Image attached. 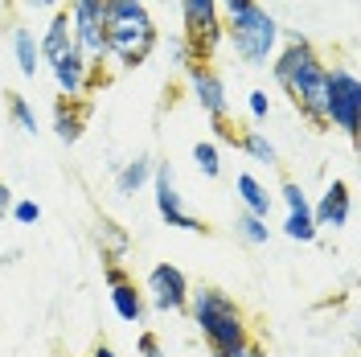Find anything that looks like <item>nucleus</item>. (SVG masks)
Returning a JSON list of instances; mask_svg holds the SVG:
<instances>
[{
    "mask_svg": "<svg viewBox=\"0 0 361 357\" xmlns=\"http://www.w3.org/2000/svg\"><path fill=\"white\" fill-rule=\"evenodd\" d=\"M271 74L283 87V95L292 99L300 115L324 128V87H329V66L316 54V45L300 33H288V45L271 58Z\"/></svg>",
    "mask_w": 361,
    "mask_h": 357,
    "instance_id": "nucleus-1",
    "label": "nucleus"
},
{
    "mask_svg": "<svg viewBox=\"0 0 361 357\" xmlns=\"http://www.w3.org/2000/svg\"><path fill=\"white\" fill-rule=\"evenodd\" d=\"M103 37H107V58H115L123 70H135L152 58L160 29L144 0H103Z\"/></svg>",
    "mask_w": 361,
    "mask_h": 357,
    "instance_id": "nucleus-2",
    "label": "nucleus"
},
{
    "mask_svg": "<svg viewBox=\"0 0 361 357\" xmlns=\"http://www.w3.org/2000/svg\"><path fill=\"white\" fill-rule=\"evenodd\" d=\"M185 313L193 316V325H197V333H202V341L209 345L214 357L238 353L250 341L247 316H243V308H238L222 288H209V284H205V288H193Z\"/></svg>",
    "mask_w": 361,
    "mask_h": 357,
    "instance_id": "nucleus-3",
    "label": "nucleus"
},
{
    "mask_svg": "<svg viewBox=\"0 0 361 357\" xmlns=\"http://www.w3.org/2000/svg\"><path fill=\"white\" fill-rule=\"evenodd\" d=\"M279 37H283L279 21L271 17L259 0L250 4L243 17L226 21V42L234 45L238 62H247V66H271V58L279 54Z\"/></svg>",
    "mask_w": 361,
    "mask_h": 357,
    "instance_id": "nucleus-4",
    "label": "nucleus"
},
{
    "mask_svg": "<svg viewBox=\"0 0 361 357\" xmlns=\"http://www.w3.org/2000/svg\"><path fill=\"white\" fill-rule=\"evenodd\" d=\"M180 4V42L189 49L193 62H209L218 54V45L226 42V25L222 13H218V0H177Z\"/></svg>",
    "mask_w": 361,
    "mask_h": 357,
    "instance_id": "nucleus-5",
    "label": "nucleus"
},
{
    "mask_svg": "<svg viewBox=\"0 0 361 357\" xmlns=\"http://www.w3.org/2000/svg\"><path fill=\"white\" fill-rule=\"evenodd\" d=\"M324 128H337L345 140H357V132H361V83L349 66L329 70V87H324Z\"/></svg>",
    "mask_w": 361,
    "mask_h": 357,
    "instance_id": "nucleus-6",
    "label": "nucleus"
},
{
    "mask_svg": "<svg viewBox=\"0 0 361 357\" xmlns=\"http://www.w3.org/2000/svg\"><path fill=\"white\" fill-rule=\"evenodd\" d=\"M70 33H74V49L87 58L90 66H103V62H107L103 0H74V4H70Z\"/></svg>",
    "mask_w": 361,
    "mask_h": 357,
    "instance_id": "nucleus-7",
    "label": "nucleus"
},
{
    "mask_svg": "<svg viewBox=\"0 0 361 357\" xmlns=\"http://www.w3.org/2000/svg\"><path fill=\"white\" fill-rule=\"evenodd\" d=\"M185 74H189L193 103L202 107L205 119H209V123H218V119H230V95H226L222 74L209 66V62H189V66H185Z\"/></svg>",
    "mask_w": 361,
    "mask_h": 357,
    "instance_id": "nucleus-8",
    "label": "nucleus"
},
{
    "mask_svg": "<svg viewBox=\"0 0 361 357\" xmlns=\"http://www.w3.org/2000/svg\"><path fill=\"white\" fill-rule=\"evenodd\" d=\"M152 193H157V214L164 218V226H177V230H189V234H205V222H197L185 210L180 189H177V173L169 164H157L152 169Z\"/></svg>",
    "mask_w": 361,
    "mask_h": 357,
    "instance_id": "nucleus-9",
    "label": "nucleus"
},
{
    "mask_svg": "<svg viewBox=\"0 0 361 357\" xmlns=\"http://www.w3.org/2000/svg\"><path fill=\"white\" fill-rule=\"evenodd\" d=\"M189 279L185 271L173 267V263H157L148 271V284H144V300L160 308V313H185L189 308Z\"/></svg>",
    "mask_w": 361,
    "mask_h": 357,
    "instance_id": "nucleus-10",
    "label": "nucleus"
},
{
    "mask_svg": "<svg viewBox=\"0 0 361 357\" xmlns=\"http://www.w3.org/2000/svg\"><path fill=\"white\" fill-rule=\"evenodd\" d=\"M49 74H54V83L62 90V99H82L94 87V78H99V66H90L78 49H70L58 62H49Z\"/></svg>",
    "mask_w": 361,
    "mask_h": 357,
    "instance_id": "nucleus-11",
    "label": "nucleus"
},
{
    "mask_svg": "<svg viewBox=\"0 0 361 357\" xmlns=\"http://www.w3.org/2000/svg\"><path fill=\"white\" fill-rule=\"evenodd\" d=\"M349 214H353V198H349V185L345 181H333L320 193V201L312 205L316 230H345L349 226Z\"/></svg>",
    "mask_w": 361,
    "mask_h": 357,
    "instance_id": "nucleus-12",
    "label": "nucleus"
},
{
    "mask_svg": "<svg viewBox=\"0 0 361 357\" xmlns=\"http://www.w3.org/2000/svg\"><path fill=\"white\" fill-rule=\"evenodd\" d=\"M87 119H90L87 99H58L54 103V135L62 144H78L82 132H87Z\"/></svg>",
    "mask_w": 361,
    "mask_h": 357,
    "instance_id": "nucleus-13",
    "label": "nucleus"
},
{
    "mask_svg": "<svg viewBox=\"0 0 361 357\" xmlns=\"http://www.w3.org/2000/svg\"><path fill=\"white\" fill-rule=\"evenodd\" d=\"M74 49V33H70V13H54V21H49V29L42 33V42H37V54L45 58V66L49 62H58L62 54H70Z\"/></svg>",
    "mask_w": 361,
    "mask_h": 357,
    "instance_id": "nucleus-14",
    "label": "nucleus"
},
{
    "mask_svg": "<svg viewBox=\"0 0 361 357\" xmlns=\"http://www.w3.org/2000/svg\"><path fill=\"white\" fill-rule=\"evenodd\" d=\"M111 308H115L119 320H128V325H144L148 300H144V291L135 288L132 279H123V284H115L111 288Z\"/></svg>",
    "mask_w": 361,
    "mask_h": 357,
    "instance_id": "nucleus-15",
    "label": "nucleus"
},
{
    "mask_svg": "<svg viewBox=\"0 0 361 357\" xmlns=\"http://www.w3.org/2000/svg\"><path fill=\"white\" fill-rule=\"evenodd\" d=\"M234 193H238V201H243V210L247 214H255V218H267L271 214V193H267V185L255 177V173H238L234 177Z\"/></svg>",
    "mask_w": 361,
    "mask_h": 357,
    "instance_id": "nucleus-16",
    "label": "nucleus"
},
{
    "mask_svg": "<svg viewBox=\"0 0 361 357\" xmlns=\"http://www.w3.org/2000/svg\"><path fill=\"white\" fill-rule=\"evenodd\" d=\"M8 42H13V58H17V66H21L25 78H37V70H42V54H37V37L25 29V25H13V33H8Z\"/></svg>",
    "mask_w": 361,
    "mask_h": 357,
    "instance_id": "nucleus-17",
    "label": "nucleus"
},
{
    "mask_svg": "<svg viewBox=\"0 0 361 357\" xmlns=\"http://www.w3.org/2000/svg\"><path fill=\"white\" fill-rule=\"evenodd\" d=\"M152 160L148 157H135V160H128L119 173H115V193H123V198H132V193H140L148 181H152Z\"/></svg>",
    "mask_w": 361,
    "mask_h": 357,
    "instance_id": "nucleus-18",
    "label": "nucleus"
},
{
    "mask_svg": "<svg viewBox=\"0 0 361 357\" xmlns=\"http://www.w3.org/2000/svg\"><path fill=\"white\" fill-rule=\"evenodd\" d=\"M128 246H132V238H128V230L115 222V218H103V222H99V250H103V263H119V259L128 255Z\"/></svg>",
    "mask_w": 361,
    "mask_h": 357,
    "instance_id": "nucleus-19",
    "label": "nucleus"
},
{
    "mask_svg": "<svg viewBox=\"0 0 361 357\" xmlns=\"http://www.w3.org/2000/svg\"><path fill=\"white\" fill-rule=\"evenodd\" d=\"M4 111H8V119H13L25 135H37V111H33V103H29L25 95L8 90V95H4Z\"/></svg>",
    "mask_w": 361,
    "mask_h": 357,
    "instance_id": "nucleus-20",
    "label": "nucleus"
},
{
    "mask_svg": "<svg viewBox=\"0 0 361 357\" xmlns=\"http://www.w3.org/2000/svg\"><path fill=\"white\" fill-rule=\"evenodd\" d=\"M234 234L243 238L247 246H267L271 243V226H267V218H255V214H238L234 218Z\"/></svg>",
    "mask_w": 361,
    "mask_h": 357,
    "instance_id": "nucleus-21",
    "label": "nucleus"
},
{
    "mask_svg": "<svg viewBox=\"0 0 361 357\" xmlns=\"http://www.w3.org/2000/svg\"><path fill=\"white\" fill-rule=\"evenodd\" d=\"M238 148H243V152H247L250 160H259V164H279V152H275V144H271L267 135L259 132V128H247V132H243V144H238Z\"/></svg>",
    "mask_w": 361,
    "mask_h": 357,
    "instance_id": "nucleus-22",
    "label": "nucleus"
},
{
    "mask_svg": "<svg viewBox=\"0 0 361 357\" xmlns=\"http://www.w3.org/2000/svg\"><path fill=\"white\" fill-rule=\"evenodd\" d=\"M193 164H197V173H202L205 181L222 177V152H218V144H214V140L193 144Z\"/></svg>",
    "mask_w": 361,
    "mask_h": 357,
    "instance_id": "nucleus-23",
    "label": "nucleus"
},
{
    "mask_svg": "<svg viewBox=\"0 0 361 357\" xmlns=\"http://www.w3.org/2000/svg\"><path fill=\"white\" fill-rule=\"evenodd\" d=\"M283 234L292 238V243H316V222H312V210H300V214H288V222H283Z\"/></svg>",
    "mask_w": 361,
    "mask_h": 357,
    "instance_id": "nucleus-24",
    "label": "nucleus"
},
{
    "mask_svg": "<svg viewBox=\"0 0 361 357\" xmlns=\"http://www.w3.org/2000/svg\"><path fill=\"white\" fill-rule=\"evenodd\" d=\"M8 218H13L17 226H33L37 218H42V205H37V201H29V198H21V201H13Z\"/></svg>",
    "mask_w": 361,
    "mask_h": 357,
    "instance_id": "nucleus-25",
    "label": "nucleus"
},
{
    "mask_svg": "<svg viewBox=\"0 0 361 357\" xmlns=\"http://www.w3.org/2000/svg\"><path fill=\"white\" fill-rule=\"evenodd\" d=\"M283 205H288V214H300V210H312L308 198H304V189H300V181H283Z\"/></svg>",
    "mask_w": 361,
    "mask_h": 357,
    "instance_id": "nucleus-26",
    "label": "nucleus"
},
{
    "mask_svg": "<svg viewBox=\"0 0 361 357\" xmlns=\"http://www.w3.org/2000/svg\"><path fill=\"white\" fill-rule=\"evenodd\" d=\"M247 107H250V119H255V123H263V119L271 115L267 90H250V95H247Z\"/></svg>",
    "mask_w": 361,
    "mask_h": 357,
    "instance_id": "nucleus-27",
    "label": "nucleus"
},
{
    "mask_svg": "<svg viewBox=\"0 0 361 357\" xmlns=\"http://www.w3.org/2000/svg\"><path fill=\"white\" fill-rule=\"evenodd\" d=\"M214 135H218L222 144H234V148L243 144V128H238V123H230V119H218V123H214Z\"/></svg>",
    "mask_w": 361,
    "mask_h": 357,
    "instance_id": "nucleus-28",
    "label": "nucleus"
},
{
    "mask_svg": "<svg viewBox=\"0 0 361 357\" xmlns=\"http://www.w3.org/2000/svg\"><path fill=\"white\" fill-rule=\"evenodd\" d=\"M250 4H255V0H218V13H222V25H226V21H234V17H243V13H247Z\"/></svg>",
    "mask_w": 361,
    "mask_h": 357,
    "instance_id": "nucleus-29",
    "label": "nucleus"
},
{
    "mask_svg": "<svg viewBox=\"0 0 361 357\" xmlns=\"http://www.w3.org/2000/svg\"><path fill=\"white\" fill-rule=\"evenodd\" d=\"M123 279H132L123 263H103V284H107V288H115V284H123Z\"/></svg>",
    "mask_w": 361,
    "mask_h": 357,
    "instance_id": "nucleus-30",
    "label": "nucleus"
},
{
    "mask_svg": "<svg viewBox=\"0 0 361 357\" xmlns=\"http://www.w3.org/2000/svg\"><path fill=\"white\" fill-rule=\"evenodd\" d=\"M135 349H140V357H164V353H160V341H157V333H140V341H135Z\"/></svg>",
    "mask_w": 361,
    "mask_h": 357,
    "instance_id": "nucleus-31",
    "label": "nucleus"
},
{
    "mask_svg": "<svg viewBox=\"0 0 361 357\" xmlns=\"http://www.w3.org/2000/svg\"><path fill=\"white\" fill-rule=\"evenodd\" d=\"M8 210H13V189H8V185L0 181V218H4Z\"/></svg>",
    "mask_w": 361,
    "mask_h": 357,
    "instance_id": "nucleus-32",
    "label": "nucleus"
},
{
    "mask_svg": "<svg viewBox=\"0 0 361 357\" xmlns=\"http://www.w3.org/2000/svg\"><path fill=\"white\" fill-rule=\"evenodd\" d=\"M230 357H267V353H263V349H259V345H255V341H247V345H243V349H238V353H230Z\"/></svg>",
    "mask_w": 361,
    "mask_h": 357,
    "instance_id": "nucleus-33",
    "label": "nucleus"
},
{
    "mask_svg": "<svg viewBox=\"0 0 361 357\" xmlns=\"http://www.w3.org/2000/svg\"><path fill=\"white\" fill-rule=\"evenodd\" d=\"M87 357H115V349H111V345H94Z\"/></svg>",
    "mask_w": 361,
    "mask_h": 357,
    "instance_id": "nucleus-34",
    "label": "nucleus"
},
{
    "mask_svg": "<svg viewBox=\"0 0 361 357\" xmlns=\"http://www.w3.org/2000/svg\"><path fill=\"white\" fill-rule=\"evenodd\" d=\"M25 4H29V8H54L58 0H25Z\"/></svg>",
    "mask_w": 361,
    "mask_h": 357,
    "instance_id": "nucleus-35",
    "label": "nucleus"
}]
</instances>
